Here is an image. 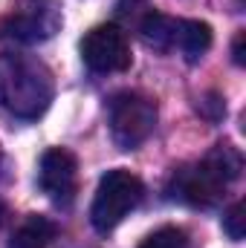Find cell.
I'll return each instance as SVG.
<instances>
[{
    "mask_svg": "<svg viewBox=\"0 0 246 248\" xmlns=\"http://www.w3.org/2000/svg\"><path fill=\"white\" fill-rule=\"evenodd\" d=\"M61 29V6L55 0H18L0 20V38L15 44H41Z\"/></svg>",
    "mask_w": 246,
    "mask_h": 248,
    "instance_id": "cell-4",
    "label": "cell"
},
{
    "mask_svg": "<svg viewBox=\"0 0 246 248\" xmlns=\"http://www.w3.org/2000/svg\"><path fill=\"white\" fill-rule=\"evenodd\" d=\"M81 58L93 72H124L130 66V44L122 26H93L81 41Z\"/></svg>",
    "mask_w": 246,
    "mask_h": 248,
    "instance_id": "cell-6",
    "label": "cell"
},
{
    "mask_svg": "<svg viewBox=\"0 0 246 248\" xmlns=\"http://www.w3.org/2000/svg\"><path fill=\"white\" fill-rule=\"evenodd\" d=\"M223 231L232 243H241L246 234V208L244 202H235L226 214H223Z\"/></svg>",
    "mask_w": 246,
    "mask_h": 248,
    "instance_id": "cell-11",
    "label": "cell"
},
{
    "mask_svg": "<svg viewBox=\"0 0 246 248\" xmlns=\"http://www.w3.org/2000/svg\"><path fill=\"white\" fill-rule=\"evenodd\" d=\"M142 193H145L142 179L133 176L130 170H124V168L107 170L99 179L93 205H90V222H93V228L102 231V234L113 231L124 217L142 202Z\"/></svg>",
    "mask_w": 246,
    "mask_h": 248,
    "instance_id": "cell-3",
    "label": "cell"
},
{
    "mask_svg": "<svg viewBox=\"0 0 246 248\" xmlns=\"http://www.w3.org/2000/svg\"><path fill=\"white\" fill-rule=\"evenodd\" d=\"M209 122H217V119H223L226 116V104H223V98L220 95H209L206 101H200V107H197Z\"/></svg>",
    "mask_w": 246,
    "mask_h": 248,
    "instance_id": "cell-12",
    "label": "cell"
},
{
    "mask_svg": "<svg viewBox=\"0 0 246 248\" xmlns=\"http://www.w3.org/2000/svg\"><path fill=\"white\" fill-rule=\"evenodd\" d=\"M157 127V104L142 93H119L110 101V133L122 150L139 147Z\"/></svg>",
    "mask_w": 246,
    "mask_h": 248,
    "instance_id": "cell-5",
    "label": "cell"
},
{
    "mask_svg": "<svg viewBox=\"0 0 246 248\" xmlns=\"http://www.w3.org/2000/svg\"><path fill=\"white\" fill-rule=\"evenodd\" d=\"M55 240V225L47 217H26L23 225L12 234L9 248H50Z\"/></svg>",
    "mask_w": 246,
    "mask_h": 248,
    "instance_id": "cell-9",
    "label": "cell"
},
{
    "mask_svg": "<svg viewBox=\"0 0 246 248\" xmlns=\"http://www.w3.org/2000/svg\"><path fill=\"white\" fill-rule=\"evenodd\" d=\"M139 248H188V237H185L183 228L165 225V228L154 231L151 237H145Z\"/></svg>",
    "mask_w": 246,
    "mask_h": 248,
    "instance_id": "cell-10",
    "label": "cell"
},
{
    "mask_svg": "<svg viewBox=\"0 0 246 248\" xmlns=\"http://www.w3.org/2000/svg\"><path fill=\"white\" fill-rule=\"evenodd\" d=\"M211 46V26L203 20H180L177 32V49L185 55L188 63H197Z\"/></svg>",
    "mask_w": 246,
    "mask_h": 248,
    "instance_id": "cell-8",
    "label": "cell"
},
{
    "mask_svg": "<svg viewBox=\"0 0 246 248\" xmlns=\"http://www.w3.org/2000/svg\"><path fill=\"white\" fill-rule=\"evenodd\" d=\"M38 185L55 205H70L78 190V162L70 150L53 147L41 156L38 165Z\"/></svg>",
    "mask_w": 246,
    "mask_h": 248,
    "instance_id": "cell-7",
    "label": "cell"
},
{
    "mask_svg": "<svg viewBox=\"0 0 246 248\" xmlns=\"http://www.w3.org/2000/svg\"><path fill=\"white\" fill-rule=\"evenodd\" d=\"M244 44H246V35H244V32H238V35H235V44H232V58H235V63H238V66H244V63H246Z\"/></svg>",
    "mask_w": 246,
    "mask_h": 248,
    "instance_id": "cell-13",
    "label": "cell"
},
{
    "mask_svg": "<svg viewBox=\"0 0 246 248\" xmlns=\"http://www.w3.org/2000/svg\"><path fill=\"white\" fill-rule=\"evenodd\" d=\"M244 170V156L232 144H214L197 165H185L174 170L168 193L171 199L194 205V208H211L223 199L226 187L232 185Z\"/></svg>",
    "mask_w": 246,
    "mask_h": 248,
    "instance_id": "cell-1",
    "label": "cell"
},
{
    "mask_svg": "<svg viewBox=\"0 0 246 248\" xmlns=\"http://www.w3.org/2000/svg\"><path fill=\"white\" fill-rule=\"evenodd\" d=\"M55 84L47 63L32 55H0V110L15 119H38L53 101Z\"/></svg>",
    "mask_w": 246,
    "mask_h": 248,
    "instance_id": "cell-2",
    "label": "cell"
},
{
    "mask_svg": "<svg viewBox=\"0 0 246 248\" xmlns=\"http://www.w3.org/2000/svg\"><path fill=\"white\" fill-rule=\"evenodd\" d=\"M3 217H6V205H3V199H0V222H3Z\"/></svg>",
    "mask_w": 246,
    "mask_h": 248,
    "instance_id": "cell-14",
    "label": "cell"
}]
</instances>
